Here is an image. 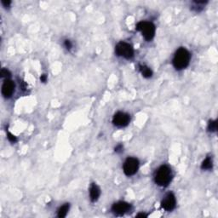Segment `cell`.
Here are the masks:
<instances>
[{"mask_svg":"<svg viewBox=\"0 0 218 218\" xmlns=\"http://www.w3.org/2000/svg\"><path fill=\"white\" fill-rule=\"evenodd\" d=\"M190 53L185 48H180L176 50L173 58V65L177 70L186 68L190 61Z\"/></svg>","mask_w":218,"mask_h":218,"instance_id":"1","label":"cell"},{"mask_svg":"<svg viewBox=\"0 0 218 218\" xmlns=\"http://www.w3.org/2000/svg\"><path fill=\"white\" fill-rule=\"evenodd\" d=\"M172 178V172L170 168L167 165H162L156 172L154 180L155 182L161 187L167 186Z\"/></svg>","mask_w":218,"mask_h":218,"instance_id":"2","label":"cell"},{"mask_svg":"<svg viewBox=\"0 0 218 218\" xmlns=\"http://www.w3.org/2000/svg\"><path fill=\"white\" fill-rule=\"evenodd\" d=\"M136 30L140 31L146 40H152L155 34V26L149 21H140L136 25Z\"/></svg>","mask_w":218,"mask_h":218,"instance_id":"3","label":"cell"},{"mask_svg":"<svg viewBox=\"0 0 218 218\" xmlns=\"http://www.w3.org/2000/svg\"><path fill=\"white\" fill-rule=\"evenodd\" d=\"M116 53L118 55L125 59H130L134 55V49L130 44L126 42H120L116 46Z\"/></svg>","mask_w":218,"mask_h":218,"instance_id":"4","label":"cell"},{"mask_svg":"<svg viewBox=\"0 0 218 218\" xmlns=\"http://www.w3.org/2000/svg\"><path fill=\"white\" fill-rule=\"evenodd\" d=\"M139 161L136 158H128L124 164V172L128 176H133L137 172Z\"/></svg>","mask_w":218,"mask_h":218,"instance_id":"5","label":"cell"},{"mask_svg":"<svg viewBox=\"0 0 218 218\" xmlns=\"http://www.w3.org/2000/svg\"><path fill=\"white\" fill-rule=\"evenodd\" d=\"M113 123L118 127H124L130 123V116L122 112H119L114 115L113 119Z\"/></svg>","mask_w":218,"mask_h":218,"instance_id":"6","label":"cell"},{"mask_svg":"<svg viewBox=\"0 0 218 218\" xmlns=\"http://www.w3.org/2000/svg\"><path fill=\"white\" fill-rule=\"evenodd\" d=\"M176 197H175V195L173 193H170L162 200L161 206L163 207L165 211H172L173 209L176 207Z\"/></svg>","mask_w":218,"mask_h":218,"instance_id":"7","label":"cell"},{"mask_svg":"<svg viewBox=\"0 0 218 218\" xmlns=\"http://www.w3.org/2000/svg\"><path fill=\"white\" fill-rule=\"evenodd\" d=\"M130 205L126 203V202H118L115 203L113 206H112V210L114 212L115 214L118 215H123L124 213H126L127 211H129L130 210Z\"/></svg>","mask_w":218,"mask_h":218,"instance_id":"8","label":"cell"},{"mask_svg":"<svg viewBox=\"0 0 218 218\" xmlns=\"http://www.w3.org/2000/svg\"><path fill=\"white\" fill-rule=\"evenodd\" d=\"M15 90V84L10 79H6L4 81L3 86H2V94L4 97L9 98L12 96Z\"/></svg>","mask_w":218,"mask_h":218,"instance_id":"9","label":"cell"},{"mask_svg":"<svg viewBox=\"0 0 218 218\" xmlns=\"http://www.w3.org/2000/svg\"><path fill=\"white\" fill-rule=\"evenodd\" d=\"M100 194H101V191L100 188L96 186V184H92L90 189V199L91 201L95 202L96 201L98 198H99Z\"/></svg>","mask_w":218,"mask_h":218,"instance_id":"10","label":"cell"},{"mask_svg":"<svg viewBox=\"0 0 218 218\" xmlns=\"http://www.w3.org/2000/svg\"><path fill=\"white\" fill-rule=\"evenodd\" d=\"M69 211V204H65L62 206L60 207V209L58 210V217L63 218L65 217L67 212Z\"/></svg>","mask_w":218,"mask_h":218,"instance_id":"11","label":"cell"},{"mask_svg":"<svg viewBox=\"0 0 218 218\" xmlns=\"http://www.w3.org/2000/svg\"><path fill=\"white\" fill-rule=\"evenodd\" d=\"M140 71H141V73H142V76L145 77V78H150V77H152V75H153L152 70H151L148 67H147V66H140Z\"/></svg>","mask_w":218,"mask_h":218,"instance_id":"12","label":"cell"},{"mask_svg":"<svg viewBox=\"0 0 218 218\" xmlns=\"http://www.w3.org/2000/svg\"><path fill=\"white\" fill-rule=\"evenodd\" d=\"M201 168L203 170H210L212 168V160L210 157H207L205 160L203 161L202 165H201Z\"/></svg>","mask_w":218,"mask_h":218,"instance_id":"13","label":"cell"},{"mask_svg":"<svg viewBox=\"0 0 218 218\" xmlns=\"http://www.w3.org/2000/svg\"><path fill=\"white\" fill-rule=\"evenodd\" d=\"M216 129H217L216 121V120H211V121H210L209 124H208V130H209V131L215 132V131H216Z\"/></svg>","mask_w":218,"mask_h":218,"instance_id":"14","label":"cell"},{"mask_svg":"<svg viewBox=\"0 0 218 218\" xmlns=\"http://www.w3.org/2000/svg\"><path fill=\"white\" fill-rule=\"evenodd\" d=\"M10 76V72L8 70V69L3 68L1 70V77L3 78H8V77Z\"/></svg>","mask_w":218,"mask_h":218,"instance_id":"15","label":"cell"},{"mask_svg":"<svg viewBox=\"0 0 218 218\" xmlns=\"http://www.w3.org/2000/svg\"><path fill=\"white\" fill-rule=\"evenodd\" d=\"M8 139H9V141L10 142H15L17 141V138L15 137L14 135L10 133V132H8Z\"/></svg>","mask_w":218,"mask_h":218,"instance_id":"16","label":"cell"},{"mask_svg":"<svg viewBox=\"0 0 218 218\" xmlns=\"http://www.w3.org/2000/svg\"><path fill=\"white\" fill-rule=\"evenodd\" d=\"M65 46L66 48L67 49V50H70L71 48H72V43H71V41L70 40H65Z\"/></svg>","mask_w":218,"mask_h":218,"instance_id":"17","label":"cell"},{"mask_svg":"<svg viewBox=\"0 0 218 218\" xmlns=\"http://www.w3.org/2000/svg\"><path fill=\"white\" fill-rule=\"evenodd\" d=\"M2 4H4L5 7H9V5L11 4V2H10V1H4V0H3V1H2Z\"/></svg>","mask_w":218,"mask_h":218,"instance_id":"18","label":"cell"},{"mask_svg":"<svg viewBox=\"0 0 218 218\" xmlns=\"http://www.w3.org/2000/svg\"><path fill=\"white\" fill-rule=\"evenodd\" d=\"M40 80H41V82H46V80H47V76H46L45 74L41 75V77H40Z\"/></svg>","mask_w":218,"mask_h":218,"instance_id":"19","label":"cell"},{"mask_svg":"<svg viewBox=\"0 0 218 218\" xmlns=\"http://www.w3.org/2000/svg\"><path fill=\"white\" fill-rule=\"evenodd\" d=\"M122 149H123L122 145H119L116 148H115V151H116V152H120Z\"/></svg>","mask_w":218,"mask_h":218,"instance_id":"20","label":"cell"},{"mask_svg":"<svg viewBox=\"0 0 218 218\" xmlns=\"http://www.w3.org/2000/svg\"><path fill=\"white\" fill-rule=\"evenodd\" d=\"M136 217H147V215L144 214V213H140L136 216Z\"/></svg>","mask_w":218,"mask_h":218,"instance_id":"21","label":"cell"}]
</instances>
